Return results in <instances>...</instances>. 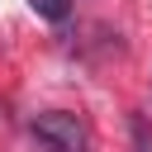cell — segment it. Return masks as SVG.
I'll return each instance as SVG.
<instances>
[{
  "instance_id": "obj_1",
  "label": "cell",
  "mask_w": 152,
  "mask_h": 152,
  "mask_svg": "<svg viewBox=\"0 0 152 152\" xmlns=\"http://www.w3.org/2000/svg\"><path fill=\"white\" fill-rule=\"evenodd\" d=\"M28 128H33V138L48 152H86L90 147V133H86V124L71 109H43V114H33Z\"/></svg>"
},
{
  "instance_id": "obj_3",
  "label": "cell",
  "mask_w": 152,
  "mask_h": 152,
  "mask_svg": "<svg viewBox=\"0 0 152 152\" xmlns=\"http://www.w3.org/2000/svg\"><path fill=\"white\" fill-rule=\"evenodd\" d=\"M133 147L138 152H152V138H147V119L142 114H133Z\"/></svg>"
},
{
  "instance_id": "obj_2",
  "label": "cell",
  "mask_w": 152,
  "mask_h": 152,
  "mask_svg": "<svg viewBox=\"0 0 152 152\" xmlns=\"http://www.w3.org/2000/svg\"><path fill=\"white\" fill-rule=\"evenodd\" d=\"M28 10L38 14V19H66V10H71V0H28Z\"/></svg>"
}]
</instances>
